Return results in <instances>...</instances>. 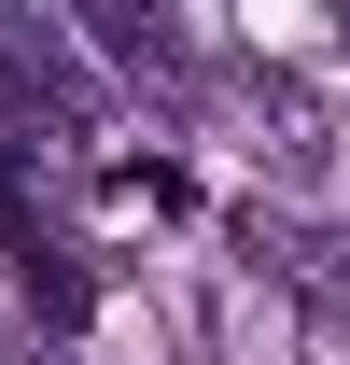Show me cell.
<instances>
[{
    "mask_svg": "<svg viewBox=\"0 0 350 365\" xmlns=\"http://www.w3.org/2000/svg\"><path fill=\"white\" fill-rule=\"evenodd\" d=\"M336 43H350V0H336Z\"/></svg>",
    "mask_w": 350,
    "mask_h": 365,
    "instance_id": "5b68a950",
    "label": "cell"
},
{
    "mask_svg": "<svg viewBox=\"0 0 350 365\" xmlns=\"http://www.w3.org/2000/svg\"><path fill=\"white\" fill-rule=\"evenodd\" d=\"M0 253H14V281H28V309H43V323L85 309V267H70V239H56L43 197H28V140H0Z\"/></svg>",
    "mask_w": 350,
    "mask_h": 365,
    "instance_id": "7a4b0ae2",
    "label": "cell"
},
{
    "mask_svg": "<svg viewBox=\"0 0 350 365\" xmlns=\"http://www.w3.org/2000/svg\"><path fill=\"white\" fill-rule=\"evenodd\" d=\"M70 14L98 29V56H112V71H140V85H182V29L154 14V0H70Z\"/></svg>",
    "mask_w": 350,
    "mask_h": 365,
    "instance_id": "3957f363",
    "label": "cell"
},
{
    "mask_svg": "<svg viewBox=\"0 0 350 365\" xmlns=\"http://www.w3.org/2000/svg\"><path fill=\"white\" fill-rule=\"evenodd\" d=\"M238 253H253V267L280 281L308 323H336V337H350V225H295V211H253V225H238Z\"/></svg>",
    "mask_w": 350,
    "mask_h": 365,
    "instance_id": "6da1fadb",
    "label": "cell"
},
{
    "mask_svg": "<svg viewBox=\"0 0 350 365\" xmlns=\"http://www.w3.org/2000/svg\"><path fill=\"white\" fill-rule=\"evenodd\" d=\"M253 113L280 127V169H322V155H336V127H322V98H308L295 71H253Z\"/></svg>",
    "mask_w": 350,
    "mask_h": 365,
    "instance_id": "277c9868",
    "label": "cell"
}]
</instances>
